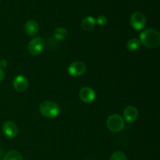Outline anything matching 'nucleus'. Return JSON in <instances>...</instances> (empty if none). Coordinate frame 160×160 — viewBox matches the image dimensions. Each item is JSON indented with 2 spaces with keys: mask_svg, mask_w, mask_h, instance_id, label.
Segmentation results:
<instances>
[{
  "mask_svg": "<svg viewBox=\"0 0 160 160\" xmlns=\"http://www.w3.org/2000/svg\"><path fill=\"white\" fill-rule=\"evenodd\" d=\"M12 85H13L14 89L16 91L22 92H24V91H26L28 89V85H29V82H28V80L24 76L18 75V76H17L13 79Z\"/></svg>",
  "mask_w": 160,
  "mask_h": 160,
  "instance_id": "obj_9",
  "label": "nucleus"
},
{
  "mask_svg": "<svg viewBox=\"0 0 160 160\" xmlns=\"http://www.w3.org/2000/svg\"><path fill=\"white\" fill-rule=\"evenodd\" d=\"M79 97L81 101L85 103H92L96 98L95 92L90 87H83L79 92Z\"/></svg>",
  "mask_w": 160,
  "mask_h": 160,
  "instance_id": "obj_7",
  "label": "nucleus"
},
{
  "mask_svg": "<svg viewBox=\"0 0 160 160\" xmlns=\"http://www.w3.org/2000/svg\"><path fill=\"white\" fill-rule=\"evenodd\" d=\"M45 48V40L41 37H35L28 44V51L32 56H38Z\"/></svg>",
  "mask_w": 160,
  "mask_h": 160,
  "instance_id": "obj_4",
  "label": "nucleus"
},
{
  "mask_svg": "<svg viewBox=\"0 0 160 160\" xmlns=\"http://www.w3.org/2000/svg\"><path fill=\"white\" fill-rule=\"evenodd\" d=\"M95 22H96L97 24H98L99 26H105V25L107 23V18H106L105 16H99L98 17V18L95 20Z\"/></svg>",
  "mask_w": 160,
  "mask_h": 160,
  "instance_id": "obj_17",
  "label": "nucleus"
},
{
  "mask_svg": "<svg viewBox=\"0 0 160 160\" xmlns=\"http://www.w3.org/2000/svg\"><path fill=\"white\" fill-rule=\"evenodd\" d=\"M2 132L6 137L14 138L18 134L17 125L12 121H6L2 125Z\"/></svg>",
  "mask_w": 160,
  "mask_h": 160,
  "instance_id": "obj_8",
  "label": "nucleus"
},
{
  "mask_svg": "<svg viewBox=\"0 0 160 160\" xmlns=\"http://www.w3.org/2000/svg\"><path fill=\"white\" fill-rule=\"evenodd\" d=\"M109 160H128V158L123 152L116 151L111 155Z\"/></svg>",
  "mask_w": 160,
  "mask_h": 160,
  "instance_id": "obj_16",
  "label": "nucleus"
},
{
  "mask_svg": "<svg viewBox=\"0 0 160 160\" xmlns=\"http://www.w3.org/2000/svg\"><path fill=\"white\" fill-rule=\"evenodd\" d=\"M106 126L108 129L112 132L119 133L124 128V120L120 115L112 114L107 118Z\"/></svg>",
  "mask_w": 160,
  "mask_h": 160,
  "instance_id": "obj_3",
  "label": "nucleus"
},
{
  "mask_svg": "<svg viewBox=\"0 0 160 160\" xmlns=\"http://www.w3.org/2000/svg\"><path fill=\"white\" fill-rule=\"evenodd\" d=\"M24 31L29 36L36 35L39 31L38 24L34 20H28L24 25Z\"/></svg>",
  "mask_w": 160,
  "mask_h": 160,
  "instance_id": "obj_11",
  "label": "nucleus"
},
{
  "mask_svg": "<svg viewBox=\"0 0 160 160\" xmlns=\"http://www.w3.org/2000/svg\"><path fill=\"white\" fill-rule=\"evenodd\" d=\"M87 70L85 63L81 61H75L70 63L67 68V72L71 77L78 78L84 74Z\"/></svg>",
  "mask_w": 160,
  "mask_h": 160,
  "instance_id": "obj_6",
  "label": "nucleus"
},
{
  "mask_svg": "<svg viewBox=\"0 0 160 160\" xmlns=\"http://www.w3.org/2000/svg\"><path fill=\"white\" fill-rule=\"evenodd\" d=\"M54 38L58 41H62L64 39H66L67 38V35H68V31L66 28H57L54 31Z\"/></svg>",
  "mask_w": 160,
  "mask_h": 160,
  "instance_id": "obj_13",
  "label": "nucleus"
},
{
  "mask_svg": "<svg viewBox=\"0 0 160 160\" xmlns=\"http://www.w3.org/2000/svg\"><path fill=\"white\" fill-rule=\"evenodd\" d=\"M123 120L128 123H133L135 121L138 117V110L136 107L133 106H128L123 111Z\"/></svg>",
  "mask_w": 160,
  "mask_h": 160,
  "instance_id": "obj_10",
  "label": "nucleus"
},
{
  "mask_svg": "<svg viewBox=\"0 0 160 160\" xmlns=\"http://www.w3.org/2000/svg\"><path fill=\"white\" fill-rule=\"evenodd\" d=\"M5 75H6V73H5L4 70H2V69H0V83H1L3 80H4Z\"/></svg>",
  "mask_w": 160,
  "mask_h": 160,
  "instance_id": "obj_19",
  "label": "nucleus"
},
{
  "mask_svg": "<svg viewBox=\"0 0 160 160\" xmlns=\"http://www.w3.org/2000/svg\"><path fill=\"white\" fill-rule=\"evenodd\" d=\"M41 115L48 119H53L58 117L60 112V108L57 103L52 101H45L41 103L39 107Z\"/></svg>",
  "mask_w": 160,
  "mask_h": 160,
  "instance_id": "obj_2",
  "label": "nucleus"
},
{
  "mask_svg": "<svg viewBox=\"0 0 160 160\" xmlns=\"http://www.w3.org/2000/svg\"><path fill=\"white\" fill-rule=\"evenodd\" d=\"M7 65V61L6 59H2V60H0V69L3 70V69L6 68Z\"/></svg>",
  "mask_w": 160,
  "mask_h": 160,
  "instance_id": "obj_18",
  "label": "nucleus"
},
{
  "mask_svg": "<svg viewBox=\"0 0 160 160\" xmlns=\"http://www.w3.org/2000/svg\"><path fill=\"white\" fill-rule=\"evenodd\" d=\"M131 27L136 31H141L146 25V17L142 12H134L130 18Z\"/></svg>",
  "mask_w": 160,
  "mask_h": 160,
  "instance_id": "obj_5",
  "label": "nucleus"
},
{
  "mask_svg": "<svg viewBox=\"0 0 160 160\" xmlns=\"http://www.w3.org/2000/svg\"><path fill=\"white\" fill-rule=\"evenodd\" d=\"M3 160H23V156L17 151H9L5 155Z\"/></svg>",
  "mask_w": 160,
  "mask_h": 160,
  "instance_id": "obj_15",
  "label": "nucleus"
},
{
  "mask_svg": "<svg viewBox=\"0 0 160 160\" xmlns=\"http://www.w3.org/2000/svg\"><path fill=\"white\" fill-rule=\"evenodd\" d=\"M139 40L146 48H157L160 45V33L154 28L145 29L139 35Z\"/></svg>",
  "mask_w": 160,
  "mask_h": 160,
  "instance_id": "obj_1",
  "label": "nucleus"
},
{
  "mask_svg": "<svg viewBox=\"0 0 160 160\" xmlns=\"http://www.w3.org/2000/svg\"><path fill=\"white\" fill-rule=\"evenodd\" d=\"M141 42L139 39L138 38H131L127 43V48L129 51L131 52H134L137 51L141 46Z\"/></svg>",
  "mask_w": 160,
  "mask_h": 160,
  "instance_id": "obj_14",
  "label": "nucleus"
},
{
  "mask_svg": "<svg viewBox=\"0 0 160 160\" xmlns=\"http://www.w3.org/2000/svg\"><path fill=\"white\" fill-rule=\"evenodd\" d=\"M0 1H1V0H0Z\"/></svg>",
  "mask_w": 160,
  "mask_h": 160,
  "instance_id": "obj_20",
  "label": "nucleus"
},
{
  "mask_svg": "<svg viewBox=\"0 0 160 160\" xmlns=\"http://www.w3.org/2000/svg\"><path fill=\"white\" fill-rule=\"evenodd\" d=\"M95 23H96L95 19L93 17L88 16V17H86L83 19L82 22H81V28L86 31H92L95 28Z\"/></svg>",
  "mask_w": 160,
  "mask_h": 160,
  "instance_id": "obj_12",
  "label": "nucleus"
}]
</instances>
